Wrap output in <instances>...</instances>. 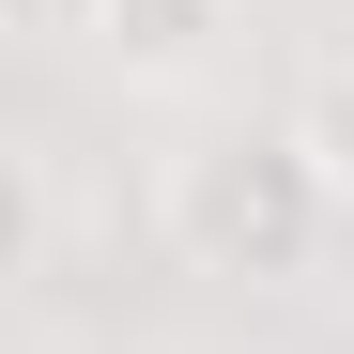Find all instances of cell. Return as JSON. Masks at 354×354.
<instances>
[{
  "label": "cell",
  "instance_id": "1",
  "mask_svg": "<svg viewBox=\"0 0 354 354\" xmlns=\"http://www.w3.org/2000/svg\"><path fill=\"white\" fill-rule=\"evenodd\" d=\"M154 231L185 277H231V292H292L339 231V185L308 169L292 124H201L185 154L154 169Z\"/></svg>",
  "mask_w": 354,
  "mask_h": 354
},
{
  "label": "cell",
  "instance_id": "2",
  "mask_svg": "<svg viewBox=\"0 0 354 354\" xmlns=\"http://www.w3.org/2000/svg\"><path fill=\"white\" fill-rule=\"evenodd\" d=\"M93 62L124 93H201L231 62V0H108V16H93Z\"/></svg>",
  "mask_w": 354,
  "mask_h": 354
},
{
  "label": "cell",
  "instance_id": "3",
  "mask_svg": "<svg viewBox=\"0 0 354 354\" xmlns=\"http://www.w3.org/2000/svg\"><path fill=\"white\" fill-rule=\"evenodd\" d=\"M277 124H292V139H308V169H324V185H339V201H354V46H339V62H308V93H292V108H277Z\"/></svg>",
  "mask_w": 354,
  "mask_h": 354
},
{
  "label": "cell",
  "instance_id": "4",
  "mask_svg": "<svg viewBox=\"0 0 354 354\" xmlns=\"http://www.w3.org/2000/svg\"><path fill=\"white\" fill-rule=\"evenodd\" d=\"M16 16H31V31H77V46H93V16H108V0H16Z\"/></svg>",
  "mask_w": 354,
  "mask_h": 354
}]
</instances>
